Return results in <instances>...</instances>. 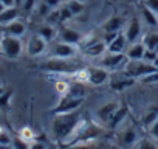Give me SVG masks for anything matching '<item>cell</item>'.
<instances>
[{
  "mask_svg": "<svg viewBox=\"0 0 158 149\" xmlns=\"http://www.w3.org/2000/svg\"><path fill=\"white\" fill-rule=\"evenodd\" d=\"M84 117L76 112H68V113H54L51 120V135L56 141L65 143L67 138L74 132V129L81 124Z\"/></svg>",
  "mask_w": 158,
  "mask_h": 149,
  "instance_id": "obj_1",
  "label": "cell"
},
{
  "mask_svg": "<svg viewBox=\"0 0 158 149\" xmlns=\"http://www.w3.org/2000/svg\"><path fill=\"white\" fill-rule=\"evenodd\" d=\"M104 126L99 124L98 121H89V120H82L81 124H79L74 132L67 138V141L64 143L65 144H70V143H79V141H93L96 137H99L102 132H104Z\"/></svg>",
  "mask_w": 158,
  "mask_h": 149,
  "instance_id": "obj_2",
  "label": "cell"
},
{
  "mask_svg": "<svg viewBox=\"0 0 158 149\" xmlns=\"http://www.w3.org/2000/svg\"><path fill=\"white\" fill-rule=\"evenodd\" d=\"M39 68L42 71H47V73L59 74V76H73L81 67L73 59H60V57H50L48 56V59H45L39 65Z\"/></svg>",
  "mask_w": 158,
  "mask_h": 149,
  "instance_id": "obj_3",
  "label": "cell"
},
{
  "mask_svg": "<svg viewBox=\"0 0 158 149\" xmlns=\"http://www.w3.org/2000/svg\"><path fill=\"white\" fill-rule=\"evenodd\" d=\"M155 70H158L156 65L152 61H147V59H129L126 62L124 68H123V71L127 76H130L135 81H139L141 78L146 76V74H149Z\"/></svg>",
  "mask_w": 158,
  "mask_h": 149,
  "instance_id": "obj_4",
  "label": "cell"
},
{
  "mask_svg": "<svg viewBox=\"0 0 158 149\" xmlns=\"http://www.w3.org/2000/svg\"><path fill=\"white\" fill-rule=\"evenodd\" d=\"M25 45L22 42V37H14L10 34H2V40H0V53H2L6 59H17L23 54Z\"/></svg>",
  "mask_w": 158,
  "mask_h": 149,
  "instance_id": "obj_5",
  "label": "cell"
},
{
  "mask_svg": "<svg viewBox=\"0 0 158 149\" xmlns=\"http://www.w3.org/2000/svg\"><path fill=\"white\" fill-rule=\"evenodd\" d=\"M127 56L126 53H112V51H106L99 59H98V65L107 68L110 73L113 71H121L127 62Z\"/></svg>",
  "mask_w": 158,
  "mask_h": 149,
  "instance_id": "obj_6",
  "label": "cell"
},
{
  "mask_svg": "<svg viewBox=\"0 0 158 149\" xmlns=\"http://www.w3.org/2000/svg\"><path fill=\"white\" fill-rule=\"evenodd\" d=\"M126 39L129 44H133V42H138L141 40L143 34L146 33L144 31V23L143 20L139 19V16H132L127 19L126 25H124V30H123Z\"/></svg>",
  "mask_w": 158,
  "mask_h": 149,
  "instance_id": "obj_7",
  "label": "cell"
},
{
  "mask_svg": "<svg viewBox=\"0 0 158 149\" xmlns=\"http://www.w3.org/2000/svg\"><path fill=\"white\" fill-rule=\"evenodd\" d=\"M77 50H79V47L57 39V40L51 42V45L48 47V56L60 57V59H74V56L77 54Z\"/></svg>",
  "mask_w": 158,
  "mask_h": 149,
  "instance_id": "obj_8",
  "label": "cell"
},
{
  "mask_svg": "<svg viewBox=\"0 0 158 149\" xmlns=\"http://www.w3.org/2000/svg\"><path fill=\"white\" fill-rule=\"evenodd\" d=\"M84 104V96H74V95H64L59 98L57 104L51 109L53 115L54 113H68V112H76L79 107Z\"/></svg>",
  "mask_w": 158,
  "mask_h": 149,
  "instance_id": "obj_9",
  "label": "cell"
},
{
  "mask_svg": "<svg viewBox=\"0 0 158 149\" xmlns=\"http://www.w3.org/2000/svg\"><path fill=\"white\" fill-rule=\"evenodd\" d=\"M84 45H82V54L87 57V59H95V61H98L106 51H107V42H106V39L102 37V39H92V40H87V37H85V40L82 42Z\"/></svg>",
  "mask_w": 158,
  "mask_h": 149,
  "instance_id": "obj_10",
  "label": "cell"
},
{
  "mask_svg": "<svg viewBox=\"0 0 158 149\" xmlns=\"http://www.w3.org/2000/svg\"><path fill=\"white\" fill-rule=\"evenodd\" d=\"M139 141V134L133 126H124L116 134V144L121 149H132Z\"/></svg>",
  "mask_w": 158,
  "mask_h": 149,
  "instance_id": "obj_11",
  "label": "cell"
},
{
  "mask_svg": "<svg viewBox=\"0 0 158 149\" xmlns=\"http://www.w3.org/2000/svg\"><path fill=\"white\" fill-rule=\"evenodd\" d=\"M48 47H50V44L42 36L34 33V34H31L28 37V40L25 44V53L30 57H39V56L48 53Z\"/></svg>",
  "mask_w": 158,
  "mask_h": 149,
  "instance_id": "obj_12",
  "label": "cell"
},
{
  "mask_svg": "<svg viewBox=\"0 0 158 149\" xmlns=\"http://www.w3.org/2000/svg\"><path fill=\"white\" fill-rule=\"evenodd\" d=\"M87 68H89V83H87V84L96 86V87L109 84L112 73H110L107 68H104V67H101V65H98V64L89 65Z\"/></svg>",
  "mask_w": 158,
  "mask_h": 149,
  "instance_id": "obj_13",
  "label": "cell"
},
{
  "mask_svg": "<svg viewBox=\"0 0 158 149\" xmlns=\"http://www.w3.org/2000/svg\"><path fill=\"white\" fill-rule=\"evenodd\" d=\"M119 106H121L119 101H107V103L101 104V106L96 109V112H95V115H96V121H98L99 124H102L104 127H107L109 121L112 120L113 113L118 110Z\"/></svg>",
  "mask_w": 158,
  "mask_h": 149,
  "instance_id": "obj_14",
  "label": "cell"
},
{
  "mask_svg": "<svg viewBox=\"0 0 158 149\" xmlns=\"http://www.w3.org/2000/svg\"><path fill=\"white\" fill-rule=\"evenodd\" d=\"M57 39H59V40H64V42H67V44L76 45V47H81L82 42L85 40V36H84L81 31H77L76 28H71V27L62 25V27L59 28Z\"/></svg>",
  "mask_w": 158,
  "mask_h": 149,
  "instance_id": "obj_15",
  "label": "cell"
},
{
  "mask_svg": "<svg viewBox=\"0 0 158 149\" xmlns=\"http://www.w3.org/2000/svg\"><path fill=\"white\" fill-rule=\"evenodd\" d=\"M135 83V79H132L130 76H127V74L121 70V71H113L112 76H110V87L116 92H121V90H126L127 87H130L132 84Z\"/></svg>",
  "mask_w": 158,
  "mask_h": 149,
  "instance_id": "obj_16",
  "label": "cell"
},
{
  "mask_svg": "<svg viewBox=\"0 0 158 149\" xmlns=\"http://www.w3.org/2000/svg\"><path fill=\"white\" fill-rule=\"evenodd\" d=\"M126 22H127V19H124L123 16H112L102 22L101 28H102L104 34H116V33H121L124 30Z\"/></svg>",
  "mask_w": 158,
  "mask_h": 149,
  "instance_id": "obj_17",
  "label": "cell"
},
{
  "mask_svg": "<svg viewBox=\"0 0 158 149\" xmlns=\"http://www.w3.org/2000/svg\"><path fill=\"white\" fill-rule=\"evenodd\" d=\"M129 47V42L124 36V33H116L109 42H107V51H112V53H126Z\"/></svg>",
  "mask_w": 158,
  "mask_h": 149,
  "instance_id": "obj_18",
  "label": "cell"
},
{
  "mask_svg": "<svg viewBox=\"0 0 158 149\" xmlns=\"http://www.w3.org/2000/svg\"><path fill=\"white\" fill-rule=\"evenodd\" d=\"M2 31L5 34H10V36H14V37H22L27 34V23L23 20H20V17L5 27H2Z\"/></svg>",
  "mask_w": 158,
  "mask_h": 149,
  "instance_id": "obj_19",
  "label": "cell"
},
{
  "mask_svg": "<svg viewBox=\"0 0 158 149\" xmlns=\"http://www.w3.org/2000/svg\"><path fill=\"white\" fill-rule=\"evenodd\" d=\"M39 36H42L48 44H51V42H54L56 39H57V34H59V28H57V25H53V23H48V22H45V23H42L39 28H37V31H36Z\"/></svg>",
  "mask_w": 158,
  "mask_h": 149,
  "instance_id": "obj_20",
  "label": "cell"
},
{
  "mask_svg": "<svg viewBox=\"0 0 158 149\" xmlns=\"http://www.w3.org/2000/svg\"><path fill=\"white\" fill-rule=\"evenodd\" d=\"M139 19L143 20L144 27H149L150 30L158 28V14L153 13L152 10H149L146 5H143L141 10H139Z\"/></svg>",
  "mask_w": 158,
  "mask_h": 149,
  "instance_id": "obj_21",
  "label": "cell"
},
{
  "mask_svg": "<svg viewBox=\"0 0 158 149\" xmlns=\"http://www.w3.org/2000/svg\"><path fill=\"white\" fill-rule=\"evenodd\" d=\"M141 42L144 44L147 51L158 54V31H155V30L146 31L141 37Z\"/></svg>",
  "mask_w": 158,
  "mask_h": 149,
  "instance_id": "obj_22",
  "label": "cell"
},
{
  "mask_svg": "<svg viewBox=\"0 0 158 149\" xmlns=\"http://www.w3.org/2000/svg\"><path fill=\"white\" fill-rule=\"evenodd\" d=\"M146 47L141 40L138 42H133V44H129L127 50H126V56L127 59H144L146 57Z\"/></svg>",
  "mask_w": 158,
  "mask_h": 149,
  "instance_id": "obj_23",
  "label": "cell"
},
{
  "mask_svg": "<svg viewBox=\"0 0 158 149\" xmlns=\"http://www.w3.org/2000/svg\"><path fill=\"white\" fill-rule=\"evenodd\" d=\"M20 16V8L19 6H10L5 8L2 13H0V27H5L14 20H17Z\"/></svg>",
  "mask_w": 158,
  "mask_h": 149,
  "instance_id": "obj_24",
  "label": "cell"
},
{
  "mask_svg": "<svg viewBox=\"0 0 158 149\" xmlns=\"http://www.w3.org/2000/svg\"><path fill=\"white\" fill-rule=\"evenodd\" d=\"M127 113H129V109H127V106L121 104V106L118 107V110H116V112L113 113L112 120L109 121L107 127L116 129V127H119L121 124H124V123H126V118H127Z\"/></svg>",
  "mask_w": 158,
  "mask_h": 149,
  "instance_id": "obj_25",
  "label": "cell"
},
{
  "mask_svg": "<svg viewBox=\"0 0 158 149\" xmlns=\"http://www.w3.org/2000/svg\"><path fill=\"white\" fill-rule=\"evenodd\" d=\"M156 118H158V104H152V106H149V107L144 110V113H143V117H141V123H143L146 127H149Z\"/></svg>",
  "mask_w": 158,
  "mask_h": 149,
  "instance_id": "obj_26",
  "label": "cell"
},
{
  "mask_svg": "<svg viewBox=\"0 0 158 149\" xmlns=\"http://www.w3.org/2000/svg\"><path fill=\"white\" fill-rule=\"evenodd\" d=\"M64 3H65V6L68 8V11L71 13L73 17H76V16H79V14H82L84 10H85V5H84L82 0H65Z\"/></svg>",
  "mask_w": 158,
  "mask_h": 149,
  "instance_id": "obj_27",
  "label": "cell"
},
{
  "mask_svg": "<svg viewBox=\"0 0 158 149\" xmlns=\"http://www.w3.org/2000/svg\"><path fill=\"white\" fill-rule=\"evenodd\" d=\"M133 149H158V143L156 140L147 137V138H139V141L136 143V146Z\"/></svg>",
  "mask_w": 158,
  "mask_h": 149,
  "instance_id": "obj_28",
  "label": "cell"
},
{
  "mask_svg": "<svg viewBox=\"0 0 158 149\" xmlns=\"http://www.w3.org/2000/svg\"><path fill=\"white\" fill-rule=\"evenodd\" d=\"M70 86H71V83H68V81H65V79H57V81L54 83V89H56V92L59 93V96L67 95V93L70 92Z\"/></svg>",
  "mask_w": 158,
  "mask_h": 149,
  "instance_id": "obj_29",
  "label": "cell"
},
{
  "mask_svg": "<svg viewBox=\"0 0 158 149\" xmlns=\"http://www.w3.org/2000/svg\"><path fill=\"white\" fill-rule=\"evenodd\" d=\"M19 137H22L23 140H27L28 143H31L33 140H36V132L30 127V126H25L19 130Z\"/></svg>",
  "mask_w": 158,
  "mask_h": 149,
  "instance_id": "obj_30",
  "label": "cell"
},
{
  "mask_svg": "<svg viewBox=\"0 0 158 149\" xmlns=\"http://www.w3.org/2000/svg\"><path fill=\"white\" fill-rule=\"evenodd\" d=\"M39 3V0H23V3L20 5V11L30 14V13H34L36 6Z\"/></svg>",
  "mask_w": 158,
  "mask_h": 149,
  "instance_id": "obj_31",
  "label": "cell"
},
{
  "mask_svg": "<svg viewBox=\"0 0 158 149\" xmlns=\"http://www.w3.org/2000/svg\"><path fill=\"white\" fill-rule=\"evenodd\" d=\"M64 149H93V141H79V143H70L65 144Z\"/></svg>",
  "mask_w": 158,
  "mask_h": 149,
  "instance_id": "obj_32",
  "label": "cell"
},
{
  "mask_svg": "<svg viewBox=\"0 0 158 149\" xmlns=\"http://www.w3.org/2000/svg\"><path fill=\"white\" fill-rule=\"evenodd\" d=\"M13 149H30V143L27 140H23L22 137H14L13 138V144H11Z\"/></svg>",
  "mask_w": 158,
  "mask_h": 149,
  "instance_id": "obj_33",
  "label": "cell"
},
{
  "mask_svg": "<svg viewBox=\"0 0 158 149\" xmlns=\"http://www.w3.org/2000/svg\"><path fill=\"white\" fill-rule=\"evenodd\" d=\"M139 81H141V83H144V84H156V83H158V70H155V71H152V73L146 74V76H144V78H141Z\"/></svg>",
  "mask_w": 158,
  "mask_h": 149,
  "instance_id": "obj_34",
  "label": "cell"
},
{
  "mask_svg": "<svg viewBox=\"0 0 158 149\" xmlns=\"http://www.w3.org/2000/svg\"><path fill=\"white\" fill-rule=\"evenodd\" d=\"M147 134H149L150 138H153V140L158 141V118H156V120L147 127Z\"/></svg>",
  "mask_w": 158,
  "mask_h": 149,
  "instance_id": "obj_35",
  "label": "cell"
},
{
  "mask_svg": "<svg viewBox=\"0 0 158 149\" xmlns=\"http://www.w3.org/2000/svg\"><path fill=\"white\" fill-rule=\"evenodd\" d=\"M13 138L14 137H11L5 129L2 130V132H0V144H5V146H11L13 144Z\"/></svg>",
  "mask_w": 158,
  "mask_h": 149,
  "instance_id": "obj_36",
  "label": "cell"
},
{
  "mask_svg": "<svg viewBox=\"0 0 158 149\" xmlns=\"http://www.w3.org/2000/svg\"><path fill=\"white\" fill-rule=\"evenodd\" d=\"M144 5H146L149 10H152L153 13L158 14V0H144Z\"/></svg>",
  "mask_w": 158,
  "mask_h": 149,
  "instance_id": "obj_37",
  "label": "cell"
},
{
  "mask_svg": "<svg viewBox=\"0 0 158 149\" xmlns=\"http://www.w3.org/2000/svg\"><path fill=\"white\" fill-rule=\"evenodd\" d=\"M30 149H47V144L40 140H33L30 143Z\"/></svg>",
  "mask_w": 158,
  "mask_h": 149,
  "instance_id": "obj_38",
  "label": "cell"
},
{
  "mask_svg": "<svg viewBox=\"0 0 158 149\" xmlns=\"http://www.w3.org/2000/svg\"><path fill=\"white\" fill-rule=\"evenodd\" d=\"M44 2L51 8V10H56V8H59L64 2H62V0H44Z\"/></svg>",
  "mask_w": 158,
  "mask_h": 149,
  "instance_id": "obj_39",
  "label": "cell"
},
{
  "mask_svg": "<svg viewBox=\"0 0 158 149\" xmlns=\"http://www.w3.org/2000/svg\"><path fill=\"white\" fill-rule=\"evenodd\" d=\"M11 92H5L2 96H0V107H3V106H6L8 104V101H10V98H11Z\"/></svg>",
  "mask_w": 158,
  "mask_h": 149,
  "instance_id": "obj_40",
  "label": "cell"
},
{
  "mask_svg": "<svg viewBox=\"0 0 158 149\" xmlns=\"http://www.w3.org/2000/svg\"><path fill=\"white\" fill-rule=\"evenodd\" d=\"M6 8H10V6H17V3H16V0H0Z\"/></svg>",
  "mask_w": 158,
  "mask_h": 149,
  "instance_id": "obj_41",
  "label": "cell"
},
{
  "mask_svg": "<svg viewBox=\"0 0 158 149\" xmlns=\"http://www.w3.org/2000/svg\"><path fill=\"white\" fill-rule=\"evenodd\" d=\"M5 92H6V90H5V87H2V86H0V96H2Z\"/></svg>",
  "mask_w": 158,
  "mask_h": 149,
  "instance_id": "obj_42",
  "label": "cell"
},
{
  "mask_svg": "<svg viewBox=\"0 0 158 149\" xmlns=\"http://www.w3.org/2000/svg\"><path fill=\"white\" fill-rule=\"evenodd\" d=\"M0 149H11V146H5V144H0Z\"/></svg>",
  "mask_w": 158,
  "mask_h": 149,
  "instance_id": "obj_43",
  "label": "cell"
},
{
  "mask_svg": "<svg viewBox=\"0 0 158 149\" xmlns=\"http://www.w3.org/2000/svg\"><path fill=\"white\" fill-rule=\"evenodd\" d=\"M5 8H6V6H5V5H3V3H2V2H0V13H2V11H3V10H5Z\"/></svg>",
  "mask_w": 158,
  "mask_h": 149,
  "instance_id": "obj_44",
  "label": "cell"
},
{
  "mask_svg": "<svg viewBox=\"0 0 158 149\" xmlns=\"http://www.w3.org/2000/svg\"><path fill=\"white\" fill-rule=\"evenodd\" d=\"M16 3H17V6H19V8H20V5H22V3H23V0H16Z\"/></svg>",
  "mask_w": 158,
  "mask_h": 149,
  "instance_id": "obj_45",
  "label": "cell"
},
{
  "mask_svg": "<svg viewBox=\"0 0 158 149\" xmlns=\"http://www.w3.org/2000/svg\"><path fill=\"white\" fill-rule=\"evenodd\" d=\"M2 34H3V31H2V30H0V40H2Z\"/></svg>",
  "mask_w": 158,
  "mask_h": 149,
  "instance_id": "obj_46",
  "label": "cell"
},
{
  "mask_svg": "<svg viewBox=\"0 0 158 149\" xmlns=\"http://www.w3.org/2000/svg\"><path fill=\"white\" fill-rule=\"evenodd\" d=\"M2 130H3V127H2V126H0V132H2Z\"/></svg>",
  "mask_w": 158,
  "mask_h": 149,
  "instance_id": "obj_47",
  "label": "cell"
},
{
  "mask_svg": "<svg viewBox=\"0 0 158 149\" xmlns=\"http://www.w3.org/2000/svg\"><path fill=\"white\" fill-rule=\"evenodd\" d=\"M0 30H2V27H0Z\"/></svg>",
  "mask_w": 158,
  "mask_h": 149,
  "instance_id": "obj_48",
  "label": "cell"
},
{
  "mask_svg": "<svg viewBox=\"0 0 158 149\" xmlns=\"http://www.w3.org/2000/svg\"><path fill=\"white\" fill-rule=\"evenodd\" d=\"M11 149H13V147H11Z\"/></svg>",
  "mask_w": 158,
  "mask_h": 149,
  "instance_id": "obj_49",
  "label": "cell"
}]
</instances>
